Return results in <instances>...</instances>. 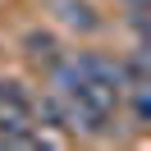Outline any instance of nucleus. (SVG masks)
<instances>
[{
    "mask_svg": "<svg viewBox=\"0 0 151 151\" xmlns=\"http://www.w3.org/2000/svg\"><path fill=\"white\" fill-rule=\"evenodd\" d=\"M73 69L96 87V92H105L110 105H124V64H119V55H105V50H78V55H73Z\"/></svg>",
    "mask_w": 151,
    "mask_h": 151,
    "instance_id": "nucleus-1",
    "label": "nucleus"
},
{
    "mask_svg": "<svg viewBox=\"0 0 151 151\" xmlns=\"http://www.w3.org/2000/svg\"><path fill=\"white\" fill-rule=\"evenodd\" d=\"M50 9H55V19L64 23L69 32H83V37H92V32L105 28V19L92 9V5H87V0H55Z\"/></svg>",
    "mask_w": 151,
    "mask_h": 151,
    "instance_id": "nucleus-2",
    "label": "nucleus"
},
{
    "mask_svg": "<svg viewBox=\"0 0 151 151\" xmlns=\"http://www.w3.org/2000/svg\"><path fill=\"white\" fill-rule=\"evenodd\" d=\"M23 50H28V60H37V64H46V69L60 60V41L50 37V32H41V28L23 32Z\"/></svg>",
    "mask_w": 151,
    "mask_h": 151,
    "instance_id": "nucleus-3",
    "label": "nucleus"
},
{
    "mask_svg": "<svg viewBox=\"0 0 151 151\" xmlns=\"http://www.w3.org/2000/svg\"><path fill=\"white\" fill-rule=\"evenodd\" d=\"M124 5H128V9H147V0H124Z\"/></svg>",
    "mask_w": 151,
    "mask_h": 151,
    "instance_id": "nucleus-4",
    "label": "nucleus"
}]
</instances>
